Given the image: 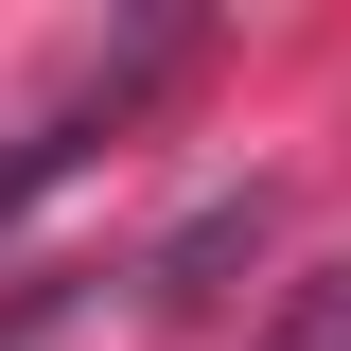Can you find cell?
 <instances>
[{
  "label": "cell",
  "mask_w": 351,
  "mask_h": 351,
  "mask_svg": "<svg viewBox=\"0 0 351 351\" xmlns=\"http://www.w3.org/2000/svg\"><path fill=\"white\" fill-rule=\"evenodd\" d=\"M176 53H193V18H141V36H123V53H106V71H88V88H71V106H36V123L0 141V228L36 211L53 176H88V158H106V141H123V123H141V88H158V71H176Z\"/></svg>",
  "instance_id": "1"
},
{
  "label": "cell",
  "mask_w": 351,
  "mask_h": 351,
  "mask_svg": "<svg viewBox=\"0 0 351 351\" xmlns=\"http://www.w3.org/2000/svg\"><path fill=\"white\" fill-rule=\"evenodd\" d=\"M246 246H263V193H211V211L158 246V299H211V263H246Z\"/></svg>",
  "instance_id": "2"
}]
</instances>
